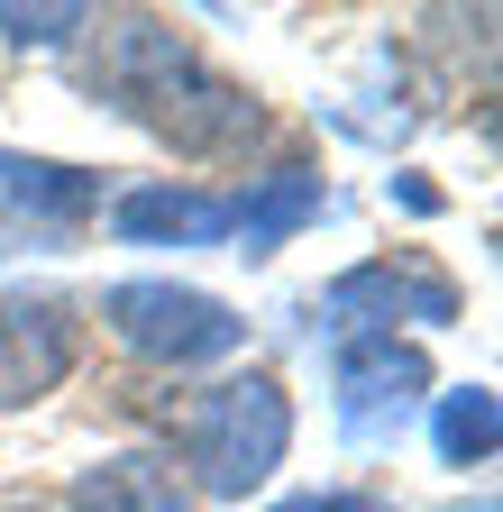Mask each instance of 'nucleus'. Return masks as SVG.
I'll use <instances>...</instances> for the list:
<instances>
[{
    "mask_svg": "<svg viewBox=\"0 0 503 512\" xmlns=\"http://www.w3.org/2000/svg\"><path fill=\"white\" fill-rule=\"evenodd\" d=\"M0 202H10L19 220H46L55 238H65V229H83L101 211V174L55 165V156H0Z\"/></svg>",
    "mask_w": 503,
    "mask_h": 512,
    "instance_id": "obj_8",
    "label": "nucleus"
},
{
    "mask_svg": "<svg viewBox=\"0 0 503 512\" xmlns=\"http://www.w3.org/2000/svg\"><path fill=\"white\" fill-rule=\"evenodd\" d=\"M385 192H394V202H403V211H421V220H430V211H439V192H430V183H412V174H394V183H385Z\"/></svg>",
    "mask_w": 503,
    "mask_h": 512,
    "instance_id": "obj_14",
    "label": "nucleus"
},
{
    "mask_svg": "<svg viewBox=\"0 0 503 512\" xmlns=\"http://www.w3.org/2000/svg\"><path fill=\"white\" fill-rule=\"evenodd\" d=\"M275 512H394L385 494H293V503H275Z\"/></svg>",
    "mask_w": 503,
    "mask_h": 512,
    "instance_id": "obj_13",
    "label": "nucleus"
},
{
    "mask_svg": "<svg viewBox=\"0 0 503 512\" xmlns=\"http://www.w3.org/2000/svg\"><path fill=\"white\" fill-rule=\"evenodd\" d=\"M238 229L229 192H193V183H138L110 202V238L119 247H220Z\"/></svg>",
    "mask_w": 503,
    "mask_h": 512,
    "instance_id": "obj_7",
    "label": "nucleus"
},
{
    "mask_svg": "<svg viewBox=\"0 0 503 512\" xmlns=\"http://www.w3.org/2000/svg\"><path fill=\"white\" fill-rule=\"evenodd\" d=\"M74 512H193V494L174 485L156 448H119V458H92L74 476Z\"/></svg>",
    "mask_w": 503,
    "mask_h": 512,
    "instance_id": "obj_9",
    "label": "nucleus"
},
{
    "mask_svg": "<svg viewBox=\"0 0 503 512\" xmlns=\"http://www.w3.org/2000/svg\"><path fill=\"white\" fill-rule=\"evenodd\" d=\"M74 28H92V10H0V37L10 46H65Z\"/></svg>",
    "mask_w": 503,
    "mask_h": 512,
    "instance_id": "obj_12",
    "label": "nucleus"
},
{
    "mask_svg": "<svg viewBox=\"0 0 503 512\" xmlns=\"http://www.w3.org/2000/svg\"><path fill=\"white\" fill-rule=\"evenodd\" d=\"M321 202H330V192H321V174H311V165H275V174H257V192H247V202H238V256H275L293 229H311V220H321Z\"/></svg>",
    "mask_w": 503,
    "mask_h": 512,
    "instance_id": "obj_10",
    "label": "nucleus"
},
{
    "mask_svg": "<svg viewBox=\"0 0 503 512\" xmlns=\"http://www.w3.org/2000/svg\"><path fill=\"white\" fill-rule=\"evenodd\" d=\"M0 512H46V503H0Z\"/></svg>",
    "mask_w": 503,
    "mask_h": 512,
    "instance_id": "obj_15",
    "label": "nucleus"
},
{
    "mask_svg": "<svg viewBox=\"0 0 503 512\" xmlns=\"http://www.w3.org/2000/svg\"><path fill=\"white\" fill-rule=\"evenodd\" d=\"M74 375V302L65 293H0V412L46 403Z\"/></svg>",
    "mask_w": 503,
    "mask_h": 512,
    "instance_id": "obj_4",
    "label": "nucleus"
},
{
    "mask_svg": "<svg viewBox=\"0 0 503 512\" xmlns=\"http://www.w3.org/2000/svg\"><path fill=\"white\" fill-rule=\"evenodd\" d=\"M430 439H439V458H449V467H485V458H494V439H503L494 394H485V384H458V394H439Z\"/></svg>",
    "mask_w": 503,
    "mask_h": 512,
    "instance_id": "obj_11",
    "label": "nucleus"
},
{
    "mask_svg": "<svg viewBox=\"0 0 503 512\" xmlns=\"http://www.w3.org/2000/svg\"><path fill=\"white\" fill-rule=\"evenodd\" d=\"M284 448H293V403H284V384L266 366L202 384L193 412H183V458L202 467V494L238 503L247 485H266L284 467Z\"/></svg>",
    "mask_w": 503,
    "mask_h": 512,
    "instance_id": "obj_2",
    "label": "nucleus"
},
{
    "mask_svg": "<svg viewBox=\"0 0 503 512\" xmlns=\"http://www.w3.org/2000/svg\"><path fill=\"white\" fill-rule=\"evenodd\" d=\"M92 28H101L92 37V92L110 110H129L138 128H156V138L174 156H193V165H229V156L257 147V128H266L257 92L229 83L220 64H202L165 19L119 10V19H92Z\"/></svg>",
    "mask_w": 503,
    "mask_h": 512,
    "instance_id": "obj_1",
    "label": "nucleus"
},
{
    "mask_svg": "<svg viewBox=\"0 0 503 512\" xmlns=\"http://www.w3.org/2000/svg\"><path fill=\"white\" fill-rule=\"evenodd\" d=\"M101 320H110V339L147 357V366H211L247 339V320L202 293V284H165V275H138V284H110L101 293Z\"/></svg>",
    "mask_w": 503,
    "mask_h": 512,
    "instance_id": "obj_3",
    "label": "nucleus"
},
{
    "mask_svg": "<svg viewBox=\"0 0 503 512\" xmlns=\"http://www.w3.org/2000/svg\"><path fill=\"white\" fill-rule=\"evenodd\" d=\"M330 384H339V421H348V439H385V430H403L412 394L430 384V357H421L412 339H339Z\"/></svg>",
    "mask_w": 503,
    "mask_h": 512,
    "instance_id": "obj_5",
    "label": "nucleus"
},
{
    "mask_svg": "<svg viewBox=\"0 0 503 512\" xmlns=\"http://www.w3.org/2000/svg\"><path fill=\"white\" fill-rule=\"evenodd\" d=\"M458 320V284L449 275H430V266H348L339 284H330V320H339V339H394V320Z\"/></svg>",
    "mask_w": 503,
    "mask_h": 512,
    "instance_id": "obj_6",
    "label": "nucleus"
}]
</instances>
